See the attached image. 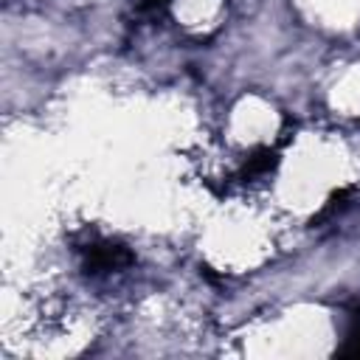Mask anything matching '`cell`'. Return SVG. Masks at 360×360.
I'll return each instance as SVG.
<instances>
[{
  "instance_id": "obj_3",
  "label": "cell",
  "mask_w": 360,
  "mask_h": 360,
  "mask_svg": "<svg viewBox=\"0 0 360 360\" xmlns=\"http://www.w3.org/2000/svg\"><path fill=\"white\" fill-rule=\"evenodd\" d=\"M343 357H360V312L352 315V326L346 332V346L340 349Z\"/></svg>"
},
{
  "instance_id": "obj_1",
  "label": "cell",
  "mask_w": 360,
  "mask_h": 360,
  "mask_svg": "<svg viewBox=\"0 0 360 360\" xmlns=\"http://www.w3.org/2000/svg\"><path fill=\"white\" fill-rule=\"evenodd\" d=\"M79 253H82V270L87 276H110L132 264V253L107 239H90L79 248Z\"/></svg>"
},
{
  "instance_id": "obj_2",
  "label": "cell",
  "mask_w": 360,
  "mask_h": 360,
  "mask_svg": "<svg viewBox=\"0 0 360 360\" xmlns=\"http://www.w3.org/2000/svg\"><path fill=\"white\" fill-rule=\"evenodd\" d=\"M276 163H278V155H276L273 149H259L253 158H248V160H245V166H242V172H239V180L262 177V174H267Z\"/></svg>"
}]
</instances>
